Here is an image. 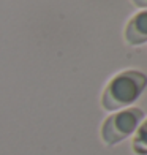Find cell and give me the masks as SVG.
Listing matches in <instances>:
<instances>
[{"mask_svg": "<svg viewBox=\"0 0 147 155\" xmlns=\"http://www.w3.org/2000/svg\"><path fill=\"white\" fill-rule=\"evenodd\" d=\"M147 86V76L136 70H127L116 74L108 82L101 97V106L108 111H117L136 101Z\"/></svg>", "mask_w": 147, "mask_h": 155, "instance_id": "6da1fadb", "label": "cell"}, {"mask_svg": "<svg viewBox=\"0 0 147 155\" xmlns=\"http://www.w3.org/2000/svg\"><path fill=\"white\" fill-rule=\"evenodd\" d=\"M144 119L139 108H128L109 116L101 125V139L108 146H116L135 131Z\"/></svg>", "mask_w": 147, "mask_h": 155, "instance_id": "7a4b0ae2", "label": "cell"}, {"mask_svg": "<svg viewBox=\"0 0 147 155\" xmlns=\"http://www.w3.org/2000/svg\"><path fill=\"white\" fill-rule=\"evenodd\" d=\"M125 40L133 46L147 41V10L138 13L128 21L125 27Z\"/></svg>", "mask_w": 147, "mask_h": 155, "instance_id": "3957f363", "label": "cell"}, {"mask_svg": "<svg viewBox=\"0 0 147 155\" xmlns=\"http://www.w3.org/2000/svg\"><path fill=\"white\" fill-rule=\"evenodd\" d=\"M133 150L138 155H147V119L139 125L135 138H133Z\"/></svg>", "mask_w": 147, "mask_h": 155, "instance_id": "277c9868", "label": "cell"}, {"mask_svg": "<svg viewBox=\"0 0 147 155\" xmlns=\"http://www.w3.org/2000/svg\"><path fill=\"white\" fill-rule=\"evenodd\" d=\"M133 3L139 8H147V0H133Z\"/></svg>", "mask_w": 147, "mask_h": 155, "instance_id": "5b68a950", "label": "cell"}]
</instances>
